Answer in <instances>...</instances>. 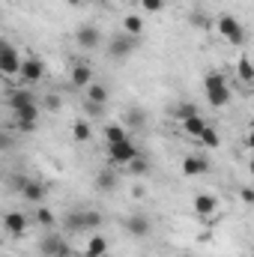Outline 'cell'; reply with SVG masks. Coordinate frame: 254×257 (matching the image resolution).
I'll use <instances>...</instances> for the list:
<instances>
[{"label":"cell","mask_w":254,"mask_h":257,"mask_svg":"<svg viewBox=\"0 0 254 257\" xmlns=\"http://www.w3.org/2000/svg\"><path fill=\"white\" fill-rule=\"evenodd\" d=\"M87 102H90V105H99V108H102V105L108 102V90H105L102 84L90 81V84H87Z\"/></svg>","instance_id":"16"},{"label":"cell","mask_w":254,"mask_h":257,"mask_svg":"<svg viewBox=\"0 0 254 257\" xmlns=\"http://www.w3.org/2000/svg\"><path fill=\"white\" fill-rule=\"evenodd\" d=\"M90 135H93V128H90L87 120H75L72 123V138L75 141H90Z\"/></svg>","instance_id":"26"},{"label":"cell","mask_w":254,"mask_h":257,"mask_svg":"<svg viewBox=\"0 0 254 257\" xmlns=\"http://www.w3.org/2000/svg\"><path fill=\"white\" fill-rule=\"evenodd\" d=\"M102 224V215L96 212V209H81V212H69L66 215V227L69 230H96Z\"/></svg>","instance_id":"3"},{"label":"cell","mask_w":254,"mask_h":257,"mask_svg":"<svg viewBox=\"0 0 254 257\" xmlns=\"http://www.w3.org/2000/svg\"><path fill=\"white\" fill-rule=\"evenodd\" d=\"M138 153H141V150H138V144H135V141H129V138L117 141V144H108V159H111L114 165H129Z\"/></svg>","instance_id":"5"},{"label":"cell","mask_w":254,"mask_h":257,"mask_svg":"<svg viewBox=\"0 0 254 257\" xmlns=\"http://www.w3.org/2000/svg\"><path fill=\"white\" fill-rule=\"evenodd\" d=\"M45 192H48V189H45V183H39V180H27V186L21 189V194H24L30 203H42V200H45Z\"/></svg>","instance_id":"12"},{"label":"cell","mask_w":254,"mask_h":257,"mask_svg":"<svg viewBox=\"0 0 254 257\" xmlns=\"http://www.w3.org/2000/svg\"><path fill=\"white\" fill-rule=\"evenodd\" d=\"M117 186V174L114 171H99V177H96V189L99 192H111Z\"/></svg>","instance_id":"20"},{"label":"cell","mask_w":254,"mask_h":257,"mask_svg":"<svg viewBox=\"0 0 254 257\" xmlns=\"http://www.w3.org/2000/svg\"><path fill=\"white\" fill-rule=\"evenodd\" d=\"M141 30H144L141 15H135V12H132V15H126V18H123V33H129V36H138Z\"/></svg>","instance_id":"24"},{"label":"cell","mask_w":254,"mask_h":257,"mask_svg":"<svg viewBox=\"0 0 254 257\" xmlns=\"http://www.w3.org/2000/svg\"><path fill=\"white\" fill-rule=\"evenodd\" d=\"M36 221H39L42 227H51V224H54V212L45 209V206H39V209H36Z\"/></svg>","instance_id":"31"},{"label":"cell","mask_w":254,"mask_h":257,"mask_svg":"<svg viewBox=\"0 0 254 257\" xmlns=\"http://www.w3.org/2000/svg\"><path fill=\"white\" fill-rule=\"evenodd\" d=\"M215 87H227V81H224L221 72H209V75L203 78V90H215Z\"/></svg>","instance_id":"29"},{"label":"cell","mask_w":254,"mask_h":257,"mask_svg":"<svg viewBox=\"0 0 254 257\" xmlns=\"http://www.w3.org/2000/svg\"><path fill=\"white\" fill-rule=\"evenodd\" d=\"M189 21H191V27H197V30H209L212 27V18L206 15V12H200V9H191V15H189Z\"/></svg>","instance_id":"21"},{"label":"cell","mask_w":254,"mask_h":257,"mask_svg":"<svg viewBox=\"0 0 254 257\" xmlns=\"http://www.w3.org/2000/svg\"><path fill=\"white\" fill-rule=\"evenodd\" d=\"M66 3H72V6H78V3H81V0H66Z\"/></svg>","instance_id":"40"},{"label":"cell","mask_w":254,"mask_h":257,"mask_svg":"<svg viewBox=\"0 0 254 257\" xmlns=\"http://www.w3.org/2000/svg\"><path fill=\"white\" fill-rule=\"evenodd\" d=\"M206 102L212 108H224L230 105V87H215V90H206Z\"/></svg>","instance_id":"14"},{"label":"cell","mask_w":254,"mask_h":257,"mask_svg":"<svg viewBox=\"0 0 254 257\" xmlns=\"http://www.w3.org/2000/svg\"><path fill=\"white\" fill-rule=\"evenodd\" d=\"M15 120H39V105H30V108H21V111H12Z\"/></svg>","instance_id":"30"},{"label":"cell","mask_w":254,"mask_h":257,"mask_svg":"<svg viewBox=\"0 0 254 257\" xmlns=\"http://www.w3.org/2000/svg\"><path fill=\"white\" fill-rule=\"evenodd\" d=\"M15 128H18L21 135H33V132H36V120H15Z\"/></svg>","instance_id":"35"},{"label":"cell","mask_w":254,"mask_h":257,"mask_svg":"<svg viewBox=\"0 0 254 257\" xmlns=\"http://www.w3.org/2000/svg\"><path fill=\"white\" fill-rule=\"evenodd\" d=\"M174 114H177V120H186V117H194V114H197V108H194L191 102H183V105H177Z\"/></svg>","instance_id":"32"},{"label":"cell","mask_w":254,"mask_h":257,"mask_svg":"<svg viewBox=\"0 0 254 257\" xmlns=\"http://www.w3.org/2000/svg\"><path fill=\"white\" fill-rule=\"evenodd\" d=\"M180 126H183V132H186L189 138H197V135L206 128V120H203L200 114H194V117H186V120H180Z\"/></svg>","instance_id":"18"},{"label":"cell","mask_w":254,"mask_h":257,"mask_svg":"<svg viewBox=\"0 0 254 257\" xmlns=\"http://www.w3.org/2000/svg\"><path fill=\"white\" fill-rule=\"evenodd\" d=\"M215 209H218L215 194H197V197H194V212H197V215H203L206 221H212Z\"/></svg>","instance_id":"8"},{"label":"cell","mask_w":254,"mask_h":257,"mask_svg":"<svg viewBox=\"0 0 254 257\" xmlns=\"http://www.w3.org/2000/svg\"><path fill=\"white\" fill-rule=\"evenodd\" d=\"M135 48H138V36L114 33V36H111V42H108V57H114V60H126Z\"/></svg>","instance_id":"4"},{"label":"cell","mask_w":254,"mask_h":257,"mask_svg":"<svg viewBox=\"0 0 254 257\" xmlns=\"http://www.w3.org/2000/svg\"><path fill=\"white\" fill-rule=\"evenodd\" d=\"M3 227H6V233L18 236V233L27 230V215H24V212H6V215H3Z\"/></svg>","instance_id":"9"},{"label":"cell","mask_w":254,"mask_h":257,"mask_svg":"<svg viewBox=\"0 0 254 257\" xmlns=\"http://www.w3.org/2000/svg\"><path fill=\"white\" fill-rule=\"evenodd\" d=\"M12 147V135L6 128H0V150H9Z\"/></svg>","instance_id":"37"},{"label":"cell","mask_w":254,"mask_h":257,"mask_svg":"<svg viewBox=\"0 0 254 257\" xmlns=\"http://www.w3.org/2000/svg\"><path fill=\"white\" fill-rule=\"evenodd\" d=\"M90 81H93V69L87 63H78L72 69V84H75V87H87Z\"/></svg>","instance_id":"19"},{"label":"cell","mask_w":254,"mask_h":257,"mask_svg":"<svg viewBox=\"0 0 254 257\" xmlns=\"http://www.w3.org/2000/svg\"><path fill=\"white\" fill-rule=\"evenodd\" d=\"M123 3H138V0H123Z\"/></svg>","instance_id":"41"},{"label":"cell","mask_w":254,"mask_h":257,"mask_svg":"<svg viewBox=\"0 0 254 257\" xmlns=\"http://www.w3.org/2000/svg\"><path fill=\"white\" fill-rule=\"evenodd\" d=\"M105 251H108V239L96 233V236L87 239V251H84V257H105Z\"/></svg>","instance_id":"17"},{"label":"cell","mask_w":254,"mask_h":257,"mask_svg":"<svg viewBox=\"0 0 254 257\" xmlns=\"http://www.w3.org/2000/svg\"><path fill=\"white\" fill-rule=\"evenodd\" d=\"M18 78L24 84H36L45 78V63L39 57H21V69H18Z\"/></svg>","instance_id":"6"},{"label":"cell","mask_w":254,"mask_h":257,"mask_svg":"<svg viewBox=\"0 0 254 257\" xmlns=\"http://www.w3.org/2000/svg\"><path fill=\"white\" fill-rule=\"evenodd\" d=\"M30 105H39V102H36V96H33L30 90H12V93H9V108H12V111L30 108Z\"/></svg>","instance_id":"10"},{"label":"cell","mask_w":254,"mask_h":257,"mask_svg":"<svg viewBox=\"0 0 254 257\" xmlns=\"http://www.w3.org/2000/svg\"><path fill=\"white\" fill-rule=\"evenodd\" d=\"M123 138H126V126H123V123L105 126V141H108V144H117V141H123Z\"/></svg>","instance_id":"27"},{"label":"cell","mask_w":254,"mask_h":257,"mask_svg":"<svg viewBox=\"0 0 254 257\" xmlns=\"http://www.w3.org/2000/svg\"><path fill=\"white\" fill-rule=\"evenodd\" d=\"M21 69V54L15 45H9L6 39H0V75L3 78H18Z\"/></svg>","instance_id":"1"},{"label":"cell","mask_w":254,"mask_h":257,"mask_svg":"<svg viewBox=\"0 0 254 257\" xmlns=\"http://www.w3.org/2000/svg\"><path fill=\"white\" fill-rule=\"evenodd\" d=\"M236 75H239L242 84H251L254 81V66H251L248 57H239V63H236Z\"/></svg>","instance_id":"22"},{"label":"cell","mask_w":254,"mask_h":257,"mask_svg":"<svg viewBox=\"0 0 254 257\" xmlns=\"http://www.w3.org/2000/svg\"><path fill=\"white\" fill-rule=\"evenodd\" d=\"M75 42H78L84 51H93V48H99V42H102V33H99V27H93V24H84V27H78V33H75Z\"/></svg>","instance_id":"7"},{"label":"cell","mask_w":254,"mask_h":257,"mask_svg":"<svg viewBox=\"0 0 254 257\" xmlns=\"http://www.w3.org/2000/svg\"><path fill=\"white\" fill-rule=\"evenodd\" d=\"M126 230L132 233V236H147V233H150V221H147L144 215H129Z\"/></svg>","instance_id":"15"},{"label":"cell","mask_w":254,"mask_h":257,"mask_svg":"<svg viewBox=\"0 0 254 257\" xmlns=\"http://www.w3.org/2000/svg\"><path fill=\"white\" fill-rule=\"evenodd\" d=\"M42 105H45V111H60V105H63V99H60L57 93H48V96L42 99Z\"/></svg>","instance_id":"33"},{"label":"cell","mask_w":254,"mask_h":257,"mask_svg":"<svg viewBox=\"0 0 254 257\" xmlns=\"http://www.w3.org/2000/svg\"><path fill=\"white\" fill-rule=\"evenodd\" d=\"M42 251L48 257H69V245H66L60 236H48V239L42 242Z\"/></svg>","instance_id":"13"},{"label":"cell","mask_w":254,"mask_h":257,"mask_svg":"<svg viewBox=\"0 0 254 257\" xmlns=\"http://www.w3.org/2000/svg\"><path fill=\"white\" fill-rule=\"evenodd\" d=\"M239 197H242V203H248V206L254 203V192H251V189H242V192H239Z\"/></svg>","instance_id":"38"},{"label":"cell","mask_w":254,"mask_h":257,"mask_svg":"<svg viewBox=\"0 0 254 257\" xmlns=\"http://www.w3.org/2000/svg\"><path fill=\"white\" fill-rule=\"evenodd\" d=\"M126 126L129 128H144L147 126V114L141 108H129L126 111Z\"/></svg>","instance_id":"23"},{"label":"cell","mask_w":254,"mask_h":257,"mask_svg":"<svg viewBox=\"0 0 254 257\" xmlns=\"http://www.w3.org/2000/svg\"><path fill=\"white\" fill-rule=\"evenodd\" d=\"M215 27H218V33H221L224 42H230V45H242V42H245V27L239 24V18H233V15H221Z\"/></svg>","instance_id":"2"},{"label":"cell","mask_w":254,"mask_h":257,"mask_svg":"<svg viewBox=\"0 0 254 257\" xmlns=\"http://www.w3.org/2000/svg\"><path fill=\"white\" fill-rule=\"evenodd\" d=\"M27 180H30V177H24V174H15V177H12V180H9V186H12V189H15V192H21V189H24V186H27Z\"/></svg>","instance_id":"36"},{"label":"cell","mask_w":254,"mask_h":257,"mask_svg":"<svg viewBox=\"0 0 254 257\" xmlns=\"http://www.w3.org/2000/svg\"><path fill=\"white\" fill-rule=\"evenodd\" d=\"M129 171H132V177H144V174L150 171V162H147V159H144V156L138 153V156H135V159L129 162Z\"/></svg>","instance_id":"28"},{"label":"cell","mask_w":254,"mask_h":257,"mask_svg":"<svg viewBox=\"0 0 254 257\" xmlns=\"http://www.w3.org/2000/svg\"><path fill=\"white\" fill-rule=\"evenodd\" d=\"M206 171H209V162L206 159H200V156H186L183 159V174L186 177H200Z\"/></svg>","instance_id":"11"},{"label":"cell","mask_w":254,"mask_h":257,"mask_svg":"<svg viewBox=\"0 0 254 257\" xmlns=\"http://www.w3.org/2000/svg\"><path fill=\"white\" fill-rule=\"evenodd\" d=\"M87 111H90L93 117H99V114H102V108H99V105H90V102H87Z\"/></svg>","instance_id":"39"},{"label":"cell","mask_w":254,"mask_h":257,"mask_svg":"<svg viewBox=\"0 0 254 257\" xmlns=\"http://www.w3.org/2000/svg\"><path fill=\"white\" fill-rule=\"evenodd\" d=\"M197 141H200L203 147H209V150H215V147L221 144V138H218V132H215L212 126H206V128H203V132L197 135Z\"/></svg>","instance_id":"25"},{"label":"cell","mask_w":254,"mask_h":257,"mask_svg":"<svg viewBox=\"0 0 254 257\" xmlns=\"http://www.w3.org/2000/svg\"><path fill=\"white\" fill-rule=\"evenodd\" d=\"M138 3H141V6H144L147 12H162L168 0H138Z\"/></svg>","instance_id":"34"}]
</instances>
